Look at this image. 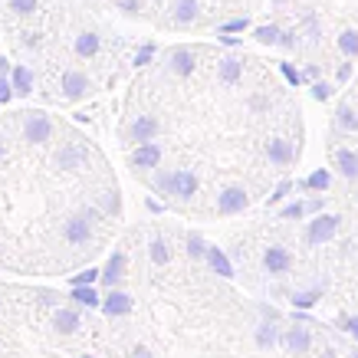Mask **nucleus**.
<instances>
[{
    "label": "nucleus",
    "mask_w": 358,
    "mask_h": 358,
    "mask_svg": "<svg viewBox=\"0 0 358 358\" xmlns=\"http://www.w3.org/2000/svg\"><path fill=\"white\" fill-rule=\"evenodd\" d=\"M336 125L342 131H358V109H355V106L342 102V106L336 109Z\"/></svg>",
    "instance_id": "18"
},
{
    "label": "nucleus",
    "mask_w": 358,
    "mask_h": 358,
    "mask_svg": "<svg viewBox=\"0 0 358 358\" xmlns=\"http://www.w3.org/2000/svg\"><path fill=\"white\" fill-rule=\"evenodd\" d=\"M76 358H96V355H89V352H86V355H76Z\"/></svg>",
    "instance_id": "34"
},
{
    "label": "nucleus",
    "mask_w": 358,
    "mask_h": 358,
    "mask_svg": "<svg viewBox=\"0 0 358 358\" xmlns=\"http://www.w3.org/2000/svg\"><path fill=\"white\" fill-rule=\"evenodd\" d=\"M187 257H191V260H207V243L201 234H191V237H187Z\"/></svg>",
    "instance_id": "24"
},
{
    "label": "nucleus",
    "mask_w": 358,
    "mask_h": 358,
    "mask_svg": "<svg viewBox=\"0 0 358 358\" xmlns=\"http://www.w3.org/2000/svg\"><path fill=\"white\" fill-rule=\"evenodd\" d=\"M3 155H7V141L0 138V162H3Z\"/></svg>",
    "instance_id": "33"
},
{
    "label": "nucleus",
    "mask_w": 358,
    "mask_h": 358,
    "mask_svg": "<svg viewBox=\"0 0 358 358\" xmlns=\"http://www.w3.org/2000/svg\"><path fill=\"white\" fill-rule=\"evenodd\" d=\"M164 131V119L155 109H141L131 115V122L125 125V141L131 148L135 145H145V141H158Z\"/></svg>",
    "instance_id": "2"
},
{
    "label": "nucleus",
    "mask_w": 358,
    "mask_h": 358,
    "mask_svg": "<svg viewBox=\"0 0 358 358\" xmlns=\"http://www.w3.org/2000/svg\"><path fill=\"white\" fill-rule=\"evenodd\" d=\"M280 326H276V313H270V309H263V322L257 326V332H253V342H257V348L260 352H270L273 345H280Z\"/></svg>",
    "instance_id": "8"
},
{
    "label": "nucleus",
    "mask_w": 358,
    "mask_h": 358,
    "mask_svg": "<svg viewBox=\"0 0 358 358\" xmlns=\"http://www.w3.org/2000/svg\"><path fill=\"white\" fill-rule=\"evenodd\" d=\"M76 329H79V309H73V306L56 309L53 313V332L56 336H73Z\"/></svg>",
    "instance_id": "15"
},
{
    "label": "nucleus",
    "mask_w": 358,
    "mask_h": 358,
    "mask_svg": "<svg viewBox=\"0 0 358 358\" xmlns=\"http://www.w3.org/2000/svg\"><path fill=\"white\" fill-rule=\"evenodd\" d=\"M99 217V210H83V214H73V217L63 224V240L69 247H86L92 240V220Z\"/></svg>",
    "instance_id": "4"
},
{
    "label": "nucleus",
    "mask_w": 358,
    "mask_h": 358,
    "mask_svg": "<svg viewBox=\"0 0 358 358\" xmlns=\"http://www.w3.org/2000/svg\"><path fill=\"white\" fill-rule=\"evenodd\" d=\"M125 270H129V260H125V253H122V250H115V253L109 257V263H106V270H102V282L112 289V286L125 276Z\"/></svg>",
    "instance_id": "16"
},
{
    "label": "nucleus",
    "mask_w": 358,
    "mask_h": 358,
    "mask_svg": "<svg viewBox=\"0 0 358 358\" xmlns=\"http://www.w3.org/2000/svg\"><path fill=\"white\" fill-rule=\"evenodd\" d=\"M338 224H342V217H336V214H319V217L309 220V227H306V243H309V247L329 243V240L338 234Z\"/></svg>",
    "instance_id": "5"
},
{
    "label": "nucleus",
    "mask_w": 358,
    "mask_h": 358,
    "mask_svg": "<svg viewBox=\"0 0 358 358\" xmlns=\"http://www.w3.org/2000/svg\"><path fill=\"white\" fill-rule=\"evenodd\" d=\"M332 162H336L338 174H342L345 181H358V152L355 148H336Z\"/></svg>",
    "instance_id": "14"
},
{
    "label": "nucleus",
    "mask_w": 358,
    "mask_h": 358,
    "mask_svg": "<svg viewBox=\"0 0 358 358\" xmlns=\"http://www.w3.org/2000/svg\"><path fill=\"white\" fill-rule=\"evenodd\" d=\"M99 210H102V214H119L122 210V197L115 187H109V191L102 194V207H99Z\"/></svg>",
    "instance_id": "25"
},
{
    "label": "nucleus",
    "mask_w": 358,
    "mask_h": 358,
    "mask_svg": "<svg viewBox=\"0 0 358 358\" xmlns=\"http://www.w3.org/2000/svg\"><path fill=\"white\" fill-rule=\"evenodd\" d=\"M207 263H210L220 276H234V266H230V260L224 257V250L220 247H207Z\"/></svg>",
    "instance_id": "19"
},
{
    "label": "nucleus",
    "mask_w": 358,
    "mask_h": 358,
    "mask_svg": "<svg viewBox=\"0 0 358 358\" xmlns=\"http://www.w3.org/2000/svg\"><path fill=\"white\" fill-rule=\"evenodd\" d=\"M83 162H86V148L79 141H66V145H59V152L53 155V164L63 168V171H76V168H83Z\"/></svg>",
    "instance_id": "11"
},
{
    "label": "nucleus",
    "mask_w": 358,
    "mask_h": 358,
    "mask_svg": "<svg viewBox=\"0 0 358 358\" xmlns=\"http://www.w3.org/2000/svg\"><path fill=\"white\" fill-rule=\"evenodd\" d=\"M73 303L76 306H102V299H99L96 296V289H92V286H83V282H79L76 289H73Z\"/></svg>",
    "instance_id": "22"
},
{
    "label": "nucleus",
    "mask_w": 358,
    "mask_h": 358,
    "mask_svg": "<svg viewBox=\"0 0 358 358\" xmlns=\"http://www.w3.org/2000/svg\"><path fill=\"white\" fill-rule=\"evenodd\" d=\"M164 148L162 141H145V145H135L129 155V164L135 171H152V168H162Z\"/></svg>",
    "instance_id": "6"
},
{
    "label": "nucleus",
    "mask_w": 358,
    "mask_h": 358,
    "mask_svg": "<svg viewBox=\"0 0 358 358\" xmlns=\"http://www.w3.org/2000/svg\"><path fill=\"white\" fill-rule=\"evenodd\" d=\"M53 135H56V122L46 112H23L20 138L27 145H46V141H53Z\"/></svg>",
    "instance_id": "3"
},
{
    "label": "nucleus",
    "mask_w": 358,
    "mask_h": 358,
    "mask_svg": "<svg viewBox=\"0 0 358 358\" xmlns=\"http://www.w3.org/2000/svg\"><path fill=\"white\" fill-rule=\"evenodd\" d=\"M197 191V178H194V171H174V178H171V197H191Z\"/></svg>",
    "instance_id": "17"
},
{
    "label": "nucleus",
    "mask_w": 358,
    "mask_h": 358,
    "mask_svg": "<svg viewBox=\"0 0 358 358\" xmlns=\"http://www.w3.org/2000/svg\"><path fill=\"white\" fill-rule=\"evenodd\" d=\"M247 204H250V194L237 185L224 187V191L217 194V214H224V217H230V214H243Z\"/></svg>",
    "instance_id": "7"
},
{
    "label": "nucleus",
    "mask_w": 358,
    "mask_h": 358,
    "mask_svg": "<svg viewBox=\"0 0 358 358\" xmlns=\"http://www.w3.org/2000/svg\"><path fill=\"white\" fill-rule=\"evenodd\" d=\"M342 329H345V332H352V336L358 338V315H345V319H342Z\"/></svg>",
    "instance_id": "28"
},
{
    "label": "nucleus",
    "mask_w": 358,
    "mask_h": 358,
    "mask_svg": "<svg viewBox=\"0 0 358 358\" xmlns=\"http://www.w3.org/2000/svg\"><path fill=\"white\" fill-rule=\"evenodd\" d=\"M135 309V299H131L125 289H115L112 286L109 293L102 296V313L109 315V319H122V315H129Z\"/></svg>",
    "instance_id": "9"
},
{
    "label": "nucleus",
    "mask_w": 358,
    "mask_h": 358,
    "mask_svg": "<svg viewBox=\"0 0 358 358\" xmlns=\"http://www.w3.org/2000/svg\"><path fill=\"white\" fill-rule=\"evenodd\" d=\"M306 210L309 214H322V201H306Z\"/></svg>",
    "instance_id": "32"
},
{
    "label": "nucleus",
    "mask_w": 358,
    "mask_h": 358,
    "mask_svg": "<svg viewBox=\"0 0 358 358\" xmlns=\"http://www.w3.org/2000/svg\"><path fill=\"white\" fill-rule=\"evenodd\" d=\"M352 358H358V352H352Z\"/></svg>",
    "instance_id": "35"
},
{
    "label": "nucleus",
    "mask_w": 358,
    "mask_h": 358,
    "mask_svg": "<svg viewBox=\"0 0 358 358\" xmlns=\"http://www.w3.org/2000/svg\"><path fill=\"white\" fill-rule=\"evenodd\" d=\"M263 266H266L270 276H282V273H289V266H293V253H289L286 247H266V253H263Z\"/></svg>",
    "instance_id": "13"
},
{
    "label": "nucleus",
    "mask_w": 358,
    "mask_h": 358,
    "mask_svg": "<svg viewBox=\"0 0 358 358\" xmlns=\"http://www.w3.org/2000/svg\"><path fill=\"white\" fill-rule=\"evenodd\" d=\"M280 345L286 348V352H293V355H306L309 348H313V332L306 326H289L286 332H282V338H280Z\"/></svg>",
    "instance_id": "10"
},
{
    "label": "nucleus",
    "mask_w": 358,
    "mask_h": 358,
    "mask_svg": "<svg viewBox=\"0 0 358 358\" xmlns=\"http://www.w3.org/2000/svg\"><path fill=\"white\" fill-rule=\"evenodd\" d=\"M289 191H293V185H289V181H282V185L276 187V194H270V201H282V197L289 194Z\"/></svg>",
    "instance_id": "30"
},
{
    "label": "nucleus",
    "mask_w": 358,
    "mask_h": 358,
    "mask_svg": "<svg viewBox=\"0 0 358 358\" xmlns=\"http://www.w3.org/2000/svg\"><path fill=\"white\" fill-rule=\"evenodd\" d=\"M131 20H158L171 30L217 23L224 30L247 27V0H112Z\"/></svg>",
    "instance_id": "1"
},
{
    "label": "nucleus",
    "mask_w": 358,
    "mask_h": 358,
    "mask_svg": "<svg viewBox=\"0 0 358 358\" xmlns=\"http://www.w3.org/2000/svg\"><path fill=\"white\" fill-rule=\"evenodd\" d=\"M313 96H315V99H322V102H326V99L332 96V89H329L326 83H315V86H313Z\"/></svg>",
    "instance_id": "29"
},
{
    "label": "nucleus",
    "mask_w": 358,
    "mask_h": 358,
    "mask_svg": "<svg viewBox=\"0 0 358 358\" xmlns=\"http://www.w3.org/2000/svg\"><path fill=\"white\" fill-rule=\"evenodd\" d=\"M322 299V286H313V289H296L293 293V306L296 309H309Z\"/></svg>",
    "instance_id": "20"
},
{
    "label": "nucleus",
    "mask_w": 358,
    "mask_h": 358,
    "mask_svg": "<svg viewBox=\"0 0 358 358\" xmlns=\"http://www.w3.org/2000/svg\"><path fill=\"white\" fill-rule=\"evenodd\" d=\"M148 253H152L155 266H164V263L171 260V247H168V240H164V237H155L152 247H148Z\"/></svg>",
    "instance_id": "21"
},
{
    "label": "nucleus",
    "mask_w": 358,
    "mask_h": 358,
    "mask_svg": "<svg viewBox=\"0 0 358 358\" xmlns=\"http://www.w3.org/2000/svg\"><path fill=\"white\" fill-rule=\"evenodd\" d=\"M296 152H293V141L282 138V135H276V138L266 141V162L273 164V168H286V164H293Z\"/></svg>",
    "instance_id": "12"
},
{
    "label": "nucleus",
    "mask_w": 358,
    "mask_h": 358,
    "mask_svg": "<svg viewBox=\"0 0 358 358\" xmlns=\"http://www.w3.org/2000/svg\"><path fill=\"white\" fill-rule=\"evenodd\" d=\"M171 178H174V171H155V178H152V187L158 191V194H171Z\"/></svg>",
    "instance_id": "26"
},
{
    "label": "nucleus",
    "mask_w": 358,
    "mask_h": 358,
    "mask_svg": "<svg viewBox=\"0 0 358 358\" xmlns=\"http://www.w3.org/2000/svg\"><path fill=\"white\" fill-rule=\"evenodd\" d=\"M329 185H332V174H329L326 168H315V171L306 178V187H309V191H329Z\"/></svg>",
    "instance_id": "23"
},
{
    "label": "nucleus",
    "mask_w": 358,
    "mask_h": 358,
    "mask_svg": "<svg viewBox=\"0 0 358 358\" xmlns=\"http://www.w3.org/2000/svg\"><path fill=\"white\" fill-rule=\"evenodd\" d=\"M129 358H155V355H152V348L135 345V348H131V352H129Z\"/></svg>",
    "instance_id": "31"
},
{
    "label": "nucleus",
    "mask_w": 358,
    "mask_h": 358,
    "mask_svg": "<svg viewBox=\"0 0 358 358\" xmlns=\"http://www.w3.org/2000/svg\"><path fill=\"white\" fill-rule=\"evenodd\" d=\"M303 214H309L303 201H296V204H289V207H282V210H280V217H282V220H299Z\"/></svg>",
    "instance_id": "27"
}]
</instances>
